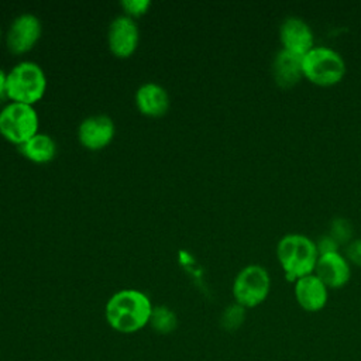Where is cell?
I'll list each match as a JSON object with an SVG mask.
<instances>
[{
    "label": "cell",
    "mask_w": 361,
    "mask_h": 361,
    "mask_svg": "<svg viewBox=\"0 0 361 361\" xmlns=\"http://www.w3.org/2000/svg\"><path fill=\"white\" fill-rule=\"evenodd\" d=\"M154 305L149 296L134 288L114 292L104 305V319L120 334H135L149 324Z\"/></svg>",
    "instance_id": "6da1fadb"
},
{
    "label": "cell",
    "mask_w": 361,
    "mask_h": 361,
    "mask_svg": "<svg viewBox=\"0 0 361 361\" xmlns=\"http://www.w3.org/2000/svg\"><path fill=\"white\" fill-rule=\"evenodd\" d=\"M276 258L288 281L296 279L314 272L319 258L316 243L306 234L289 233L279 238L276 244Z\"/></svg>",
    "instance_id": "7a4b0ae2"
},
{
    "label": "cell",
    "mask_w": 361,
    "mask_h": 361,
    "mask_svg": "<svg viewBox=\"0 0 361 361\" xmlns=\"http://www.w3.org/2000/svg\"><path fill=\"white\" fill-rule=\"evenodd\" d=\"M47 90V75L34 61H20L7 72V99L34 106Z\"/></svg>",
    "instance_id": "3957f363"
},
{
    "label": "cell",
    "mask_w": 361,
    "mask_h": 361,
    "mask_svg": "<svg viewBox=\"0 0 361 361\" xmlns=\"http://www.w3.org/2000/svg\"><path fill=\"white\" fill-rule=\"evenodd\" d=\"M303 79L317 86L337 85L345 75L343 55L331 47L314 45L302 56Z\"/></svg>",
    "instance_id": "277c9868"
},
{
    "label": "cell",
    "mask_w": 361,
    "mask_h": 361,
    "mask_svg": "<svg viewBox=\"0 0 361 361\" xmlns=\"http://www.w3.org/2000/svg\"><path fill=\"white\" fill-rule=\"evenodd\" d=\"M271 292V275L268 269L259 264L243 267L234 276L231 293L234 302L244 309L259 306Z\"/></svg>",
    "instance_id": "5b68a950"
},
{
    "label": "cell",
    "mask_w": 361,
    "mask_h": 361,
    "mask_svg": "<svg viewBox=\"0 0 361 361\" xmlns=\"http://www.w3.org/2000/svg\"><path fill=\"white\" fill-rule=\"evenodd\" d=\"M39 131V117L34 106L8 102L0 110V134L17 147Z\"/></svg>",
    "instance_id": "8992f818"
},
{
    "label": "cell",
    "mask_w": 361,
    "mask_h": 361,
    "mask_svg": "<svg viewBox=\"0 0 361 361\" xmlns=\"http://www.w3.org/2000/svg\"><path fill=\"white\" fill-rule=\"evenodd\" d=\"M42 34V23L34 13H21L13 18L7 32V48L16 54H25L34 48Z\"/></svg>",
    "instance_id": "52a82bcc"
},
{
    "label": "cell",
    "mask_w": 361,
    "mask_h": 361,
    "mask_svg": "<svg viewBox=\"0 0 361 361\" xmlns=\"http://www.w3.org/2000/svg\"><path fill=\"white\" fill-rule=\"evenodd\" d=\"M140 42V28L135 20L127 14L116 16L107 28V45L118 58L131 56Z\"/></svg>",
    "instance_id": "ba28073f"
},
{
    "label": "cell",
    "mask_w": 361,
    "mask_h": 361,
    "mask_svg": "<svg viewBox=\"0 0 361 361\" xmlns=\"http://www.w3.org/2000/svg\"><path fill=\"white\" fill-rule=\"evenodd\" d=\"M278 35L282 45L281 48L302 56L316 45L312 27L299 16L285 17L279 24Z\"/></svg>",
    "instance_id": "9c48e42d"
},
{
    "label": "cell",
    "mask_w": 361,
    "mask_h": 361,
    "mask_svg": "<svg viewBox=\"0 0 361 361\" xmlns=\"http://www.w3.org/2000/svg\"><path fill=\"white\" fill-rule=\"evenodd\" d=\"M116 124L107 114H92L83 118L78 127L79 142L92 151L106 148L114 138Z\"/></svg>",
    "instance_id": "30bf717a"
},
{
    "label": "cell",
    "mask_w": 361,
    "mask_h": 361,
    "mask_svg": "<svg viewBox=\"0 0 361 361\" xmlns=\"http://www.w3.org/2000/svg\"><path fill=\"white\" fill-rule=\"evenodd\" d=\"M313 274L329 289H338L350 282L351 264L340 251L320 254Z\"/></svg>",
    "instance_id": "8fae6325"
},
{
    "label": "cell",
    "mask_w": 361,
    "mask_h": 361,
    "mask_svg": "<svg viewBox=\"0 0 361 361\" xmlns=\"http://www.w3.org/2000/svg\"><path fill=\"white\" fill-rule=\"evenodd\" d=\"M293 295L305 312L314 313L327 305L329 288L314 274H309L295 281Z\"/></svg>",
    "instance_id": "7c38bea8"
},
{
    "label": "cell",
    "mask_w": 361,
    "mask_h": 361,
    "mask_svg": "<svg viewBox=\"0 0 361 361\" xmlns=\"http://www.w3.org/2000/svg\"><path fill=\"white\" fill-rule=\"evenodd\" d=\"M271 75L281 89H289L303 79L302 55L288 49H278L271 62Z\"/></svg>",
    "instance_id": "4fadbf2b"
},
{
    "label": "cell",
    "mask_w": 361,
    "mask_h": 361,
    "mask_svg": "<svg viewBox=\"0 0 361 361\" xmlns=\"http://www.w3.org/2000/svg\"><path fill=\"white\" fill-rule=\"evenodd\" d=\"M135 106L138 111L148 117H161L169 109V93L157 82H145L135 90Z\"/></svg>",
    "instance_id": "5bb4252c"
},
{
    "label": "cell",
    "mask_w": 361,
    "mask_h": 361,
    "mask_svg": "<svg viewBox=\"0 0 361 361\" xmlns=\"http://www.w3.org/2000/svg\"><path fill=\"white\" fill-rule=\"evenodd\" d=\"M18 149L28 161L35 164H47L51 162L56 155V142L49 134L38 131L30 140L18 145Z\"/></svg>",
    "instance_id": "9a60e30c"
},
{
    "label": "cell",
    "mask_w": 361,
    "mask_h": 361,
    "mask_svg": "<svg viewBox=\"0 0 361 361\" xmlns=\"http://www.w3.org/2000/svg\"><path fill=\"white\" fill-rule=\"evenodd\" d=\"M157 334L168 336L173 333L178 327V316L175 310L165 305H157L152 309L149 324H148Z\"/></svg>",
    "instance_id": "2e32d148"
},
{
    "label": "cell",
    "mask_w": 361,
    "mask_h": 361,
    "mask_svg": "<svg viewBox=\"0 0 361 361\" xmlns=\"http://www.w3.org/2000/svg\"><path fill=\"white\" fill-rule=\"evenodd\" d=\"M329 234L338 243V244H347L350 243L353 237V226L351 223L344 217H334L330 223Z\"/></svg>",
    "instance_id": "e0dca14e"
},
{
    "label": "cell",
    "mask_w": 361,
    "mask_h": 361,
    "mask_svg": "<svg viewBox=\"0 0 361 361\" xmlns=\"http://www.w3.org/2000/svg\"><path fill=\"white\" fill-rule=\"evenodd\" d=\"M244 313H245V309L240 305H237L235 302L228 305L224 312L221 313V317H220V322H221V326L226 329V330H234L237 329L243 320H244Z\"/></svg>",
    "instance_id": "ac0fdd59"
},
{
    "label": "cell",
    "mask_w": 361,
    "mask_h": 361,
    "mask_svg": "<svg viewBox=\"0 0 361 361\" xmlns=\"http://www.w3.org/2000/svg\"><path fill=\"white\" fill-rule=\"evenodd\" d=\"M120 6L127 16L134 18L145 14L151 6V1L149 0H121Z\"/></svg>",
    "instance_id": "d6986e66"
},
{
    "label": "cell",
    "mask_w": 361,
    "mask_h": 361,
    "mask_svg": "<svg viewBox=\"0 0 361 361\" xmlns=\"http://www.w3.org/2000/svg\"><path fill=\"white\" fill-rule=\"evenodd\" d=\"M344 257L350 264L361 267V237H354L344 245Z\"/></svg>",
    "instance_id": "ffe728a7"
},
{
    "label": "cell",
    "mask_w": 361,
    "mask_h": 361,
    "mask_svg": "<svg viewBox=\"0 0 361 361\" xmlns=\"http://www.w3.org/2000/svg\"><path fill=\"white\" fill-rule=\"evenodd\" d=\"M316 243V248L319 251V255L320 254H326V252H334V251H338V247L340 244L327 233V234H322L320 237H317L314 240Z\"/></svg>",
    "instance_id": "44dd1931"
},
{
    "label": "cell",
    "mask_w": 361,
    "mask_h": 361,
    "mask_svg": "<svg viewBox=\"0 0 361 361\" xmlns=\"http://www.w3.org/2000/svg\"><path fill=\"white\" fill-rule=\"evenodd\" d=\"M7 97V72L0 68V100Z\"/></svg>",
    "instance_id": "7402d4cb"
},
{
    "label": "cell",
    "mask_w": 361,
    "mask_h": 361,
    "mask_svg": "<svg viewBox=\"0 0 361 361\" xmlns=\"http://www.w3.org/2000/svg\"><path fill=\"white\" fill-rule=\"evenodd\" d=\"M3 41V28H1V25H0V42Z\"/></svg>",
    "instance_id": "603a6c76"
}]
</instances>
